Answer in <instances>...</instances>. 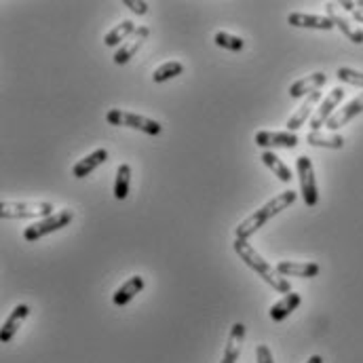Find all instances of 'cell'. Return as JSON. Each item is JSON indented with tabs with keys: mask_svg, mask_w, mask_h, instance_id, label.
<instances>
[{
	"mask_svg": "<svg viewBox=\"0 0 363 363\" xmlns=\"http://www.w3.org/2000/svg\"><path fill=\"white\" fill-rule=\"evenodd\" d=\"M296 201V192L294 190H285L281 194H277L274 199H271L269 203H264L260 209H256L252 216H247L243 222H239V226L235 228L237 239H250L256 230H260L271 218H274L277 213H281L283 209H287L289 205H294Z\"/></svg>",
	"mask_w": 363,
	"mask_h": 363,
	"instance_id": "cell-1",
	"label": "cell"
},
{
	"mask_svg": "<svg viewBox=\"0 0 363 363\" xmlns=\"http://www.w3.org/2000/svg\"><path fill=\"white\" fill-rule=\"evenodd\" d=\"M233 247H235V252L239 254V258L252 269V271H256L269 285H271L272 289H277V291H281V294H291V285H289V281H287V277H283V274H279L277 271V267H271L245 239H235V243H233Z\"/></svg>",
	"mask_w": 363,
	"mask_h": 363,
	"instance_id": "cell-2",
	"label": "cell"
},
{
	"mask_svg": "<svg viewBox=\"0 0 363 363\" xmlns=\"http://www.w3.org/2000/svg\"><path fill=\"white\" fill-rule=\"evenodd\" d=\"M55 207L47 201H2L0 203V218L4 220H21V218H49L53 216Z\"/></svg>",
	"mask_w": 363,
	"mask_h": 363,
	"instance_id": "cell-3",
	"label": "cell"
},
{
	"mask_svg": "<svg viewBox=\"0 0 363 363\" xmlns=\"http://www.w3.org/2000/svg\"><path fill=\"white\" fill-rule=\"evenodd\" d=\"M72 218H74V213L70 209H60L53 216L43 218V220H36L30 226H26L23 239L30 241V243H36L38 239H43V237H47V235H51L55 230H62L64 226H68L72 222Z\"/></svg>",
	"mask_w": 363,
	"mask_h": 363,
	"instance_id": "cell-4",
	"label": "cell"
},
{
	"mask_svg": "<svg viewBox=\"0 0 363 363\" xmlns=\"http://www.w3.org/2000/svg\"><path fill=\"white\" fill-rule=\"evenodd\" d=\"M106 121L114 127H129V129H138L146 135H159L163 131L161 123L152 121V118H146V116H140V114H133V112H127V110H118V108H112L108 110L106 114Z\"/></svg>",
	"mask_w": 363,
	"mask_h": 363,
	"instance_id": "cell-5",
	"label": "cell"
},
{
	"mask_svg": "<svg viewBox=\"0 0 363 363\" xmlns=\"http://www.w3.org/2000/svg\"><path fill=\"white\" fill-rule=\"evenodd\" d=\"M296 172H298V180H300V192L302 199L308 207H315L319 201V190H317V180H315V169L308 157H298L296 159Z\"/></svg>",
	"mask_w": 363,
	"mask_h": 363,
	"instance_id": "cell-6",
	"label": "cell"
},
{
	"mask_svg": "<svg viewBox=\"0 0 363 363\" xmlns=\"http://www.w3.org/2000/svg\"><path fill=\"white\" fill-rule=\"evenodd\" d=\"M345 99V89L342 87H336V89H332L328 93V97H323V101L319 104V108H317V112H315V116L311 118V127H313V131H321V127L334 116V112H336V108H338V104Z\"/></svg>",
	"mask_w": 363,
	"mask_h": 363,
	"instance_id": "cell-7",
	"label": "cell"
},
{
	"mask_svg": "<svg viewBox=\"0 0 363 363\" xmlns=\"http://www.w3.org/2000/svg\"><path fill=\"white\" fill-rule=\"evenodd\" d=\"M256 146L264 150H274V148H296L298 146V135L291 131H258L254 138Z\"/></svg>",
	"mask_w": 363,
	"mask_h": 363,
	"instance_id": "cell-8",
	"label": "cell"
},
{
	"mask_svg": "<svg viewBox=\"0 0 363 363\" xmlns=\"http://www.w3.org/2000/svg\"><path fill=\"white\" fill-rule=\"evenodd\" d=\"M148 36H150V30L146 28V26H140L121 47H118V51L114 53V64L116 66H123V64H127L131 57H135V53L144 47V43L148 40Z\"/></svg>",
	"mask_w": 363,
	"mask_h": 363,
	"instance_id": "cell-9",
	"label": "cell"
},
{
	"mask_svg": "<svg viewBox=\"0 0 363 363\" xmlns=\"http://www.w3.org/2000/svg\"><path fill=\"white\" fill-rule=\"evenodd\" d=\"M325 11H328V17L332 19V23L351 40V43H355V45H363V30L362 28H357L351 19H347L340 11H338V4H334V2H330L328 6H325Z\"/></svg>",
	"mask_w": 363,
	"mask_h": 363,
	"instance_id": "cell-10",
	"label": "cell"
},
{
	"mask_svg": "<svg viewBox=\"0 0 363 363\" xmlns=\"http://www.w3.org/2000/svg\"><path fill=\"white\" fill-rule=\"evenodd\" d=\"M363 112V93H359L355 99H351L349 104H345L340 110H336L334 112V116L325 123V127L330 129V131H338L340 127H345L347 123H351L357 114H362Z\"/></svg>",
	"mask_w": 363,
	"mask_h": 363,
	"instance_id": "cell-11",
	"label": "cell"
},
{
	"mask_svg": "<svg viewBox=\"0 0 363 363\" xmlns=\"http://www.w3.org/2000/svg\"><path fill=\"white\" fill-rule=\"evenodd\" d=\"M287 23L294 28H308V30H332L336 28L328 15H311V13H289Z\"/></svg>",
	"mask_w": 363,
	"mask_h": 363,
	"instance_id": "cell-12",
	"label": "cell"
},
{
	"mask_svg": "<svg viewBox=\"0 0 363 363\" xmlns=\"http://www.w3.org/2000/svg\"><path fill=\"white\" fill-rule=\"evenodd\" d=\"M28 315H30V306H28V304H17V306L11 311V315L6 317V321L2 323V330H0V342H2V345H6V342L13 340V336H15L17 330L23 325V321H26Z\"/></svg>",
	"mask_w": 363,
	"mask_h": 363,
	"instance_id": "cell-13",
	"label": "cell"
},
{
	"mask_svg": "<svg viewBox=\"0 0 363 363\" xmlns=\"http://www.w3.org/2000/svg\"><path fill=\"white\" fill-rule=\"evenodd\" d=\"M243 340H245V325L243 323H235L230 328V334H228V340H226V347H224V355H222V362L220 363L239 362Z\"/></svg>",
	"mask_w": 363,
	"mask_h": 363,
	"instance_id": "cell-14",
	"label": "cell"
},
{
	"mask_svg": "<svg viewBox=\"0 0 363 363\" xmlns=\"http://www.w3.org/2000/svg\"><path fill=\"white\" fill-rule=\"evenodd\" d=\"M319 101H323L321 99V91H315V93H311V95H306V101L289 116V121H287V131H291V133H296L308 118H311V112L315 110V106L319 104Z\"/></svg>",
	"mask_w": 363,
	"mask_h": 363,
	"instance_id": "cell-15",
	"label": "cell"
},
{
	"mask_svg": "<svg viewBox=\"0 0 363 363\" xmlns=\"http://www.w3.org/2000/svg\"><path fill=\"white\" fill-rule=\"evenodd\" d=\"M328 83V77L323 72H313L300 81H296L291 87H289V97L298 99V97H304V95H311L315 91H319L323 85Z\"/></svg>",
	"mask_w": 363,
	"mask_h": 363,
	"instance_id": "cell-16",
	"label": "cell"
},
{
	"mask_svg": "<svg viewBox=\"0 0 363 363\" xmlns=\"http://www.w3.org/2000/svg\"><path fill=\"white\" fill-rule=\"evenodd\" d=\"M106 161H108V150H106V148H97V150H93L91 155H87L85 159H81V161L72 167V176L79 178V180H83V178H87L89 174H93L99 165H104Z\"/></svg>",
	"mask_w": 363,
	"mask_h": 363,
	"instance_id": "cell-17",
	"label": "cell"
},
{
	"mask_svg": "<svg viewBox=\"0 0 363 363\" xmlns=\"http://www.w3.org/2000/svg\"><path fill=\"white\" fill-rule=\"evenodd\" d=\"M144 289V277H140V274H133L131 279H127L116 291H114V296H112V302L116 304V306H125V304H129L140 291Z\"/></svg>",
	"mask_w": 363,
	"mask_h": 363,
	"instance_id": "cell-18",
	"label": "cell"
},
{
	"mask_svg": "<svg viewBox=\"0 0 363 363\" xmlns=\"http://www.w3.org/2000/svg\"><path fill=\"white\" fill-rule=\"evenodd\" d=\"M277 271H279V274H283V277L313 279V277L319 274L321 269H319L317 262H287V260H283V262L277 264Z\"/></svg>",
	"mask_w": 363,
	"mask_h": 363,
	"instance_id": "cell-19",
	"label": "cell"
},
{
	"mask_svg": "<svg viewBox=\"0 0 363 363\" xmlns=\"http://www.w3.org/2000/svg\"><path fill=\"white\" fill-rule=\"evenodd\" d=\"M300 302H302V296L300 294H296V291L285 294L277 304H272L269 315H271L272 321H283V319H287L300 306Z\"/></svg>",
	"mask_w": 363,
	"mask_h": 363,
	"instance_id": "cell-20",
	"label": "cell"
},
{
	"mask_svg": "<svg viewBox=\"0 0 363 363\" xmlns=\"http://www.w3.org/2000/svg\"><path fill=\"white\" fill-rule=\"evenodd\" d=\"M306 142L311 146L317 148H332V150H340L345 146V138L338 133H323V131H311L306 135Z\"/></svg>",
	"mask_w": 363,
	"mask_h": 363,
	"instance_id": "cell-21",
	"label": "cell"
},
{
	"mask_svg": "<svg viewBox=\"0 0 363 363\" xmlns=\"http://www.w3.org/2000/svg\"><path fill=\"white\" fill-rule=\"evenodd\" d=\"M135 30H138L135 23H133L131 19H125V21H121L118 26H114V28L106 34L104 43H106V47H118V45H123Z\"/></svg>",
	"mask_w": 363,
	"mask_h": 363,
	"instance_id": "cell-22",
	"label": "cell"
},
{
	"mask_svg": "<svg viewBox=\"0 0 363 363\" xmlns=\"http://www.w3.org/2000/svg\"><path fill=\"white\" fill-rule=\"evenodd\" d=\"M260 159H262V163H264V165L271 169L272 176H277L279 180L285 182V184H289V182H291V178H294V176H291L289 167H287V165H285V163H283V161H281V159H279V157L272 152V150H264Z\"/></svg>",
	"mask_w": 363,
	"mask_h": 363,
	"instance_id": "cell-23",
	"label": "cell"
},
{
	"mask_svg": "<svg viewBox=\"0 0 363 363\" xmlns=\"http://www.w3.org/2000/svg\"><path fill=\"white\" fill-rule=\"evenodd\" d=\"M129 186H131V167L127 163H123V165H118L116 178H114V199L125 201L129 194Z\"/></svg>",
	"mask_w": 363,
	"mask_h": 363,
	"instance_id": "cell-24",
	"label": "cell"
},
{
	"mask_svg": "<svg viewBox=\"0 0 363 363\" xmlns=\"http://www.w3.org/2000/svg\"><path fill=\"white\" fill-rule=\"evenodd\" d=\"M182 72H184V64H182V62H165L163 66H159V68L155 70L152 81H155V83H165V81H169V79L180 77Z\"/></svg>",
	"mask_w": 363,
	"mask_h": 363,
	"instance_id": "cell-25",
	"label": "cell"
},
{
	"mask_svg": "<svg viewBox=\"0 0 363 363\" xmlns=\"http://www.w3.org/2000/svg\"><path fill=\"white\" fill-rule=\"evenodd\" d=\"M213 43L218 47H222V49H226V51H241L245 47V40L243 38H239L235 34H228V32H216Z\"/></svg>",
	"mask_w": 363,
	"mask_h": 363,
	"instance_id": "cell-26",
	"label": "cell"
},
{
	"mask_svg": "<svg viewBox=\"0 0 363 363\" xmlns=\"http://www.w3.org/2000/svg\"><path fill=\"white\" fill-rule=\"evenodd\" d=\"M336 77H338L340 83H347V85L362 87L363 89V72H357V70H353V68H338Z\"/></svg>",
	"mask_w": 363,
	"mask_h": 363,
	"instance_id": "cell-27",
	"label": "cell"
},
{
	"mask_svg": "<svg viewBox=\"0 0 363 363\" xmlns=\"http://www.w3.org/2000/svg\"><path fill=\"white\" fill-rule=\"evenodd\" d=\"M256 362L258 363H274L271 349H269L267 345H258V347H256Z\"/></svg>",
	"mask_w": 363,
	"mask_h": 363,
	"instance_id": "cell-28",
	"label": "cell"
},
{
	"mask_svg": "<svg viewBox=\"0 0 363 363\" xmlns=\"http://www.w3.org/2000/svg\"><path fill=\"white\" fill-rule=\"evenodd\" d=\"M125 6H129V11L138 13V15H146L148 13V4L146 2H138V0H125Z\"/></svg>",
	"mask_w": 363,
	"mask_h": 363,
	"instance_id": "cell-29",
	"label": "cell"
},
{
	"mask_svg": "<svg viewBox=\"0 0 363 363\" xmlns=\"http://www.w3.org/2000/svg\"><path fill=\"white\" fill-rule=\"evenodd\" d=\"M306 363H323V357H321V355H313Z\"/></svg>",
	"mask_w": 363,
	"mask_h": 363,
	"instance_id": "cell-30",
	"label": "cell"
}]
</instances>
